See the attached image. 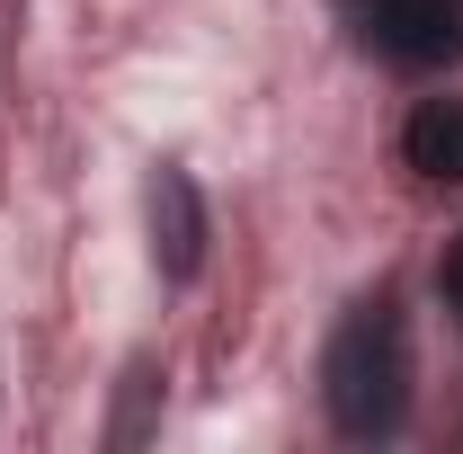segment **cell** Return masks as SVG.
<instances>
[{"label":"cell","mask_w":463,"mask_h":454,"mask_svg":"<svg viewBox=\"0 0 463 454\" xmlns=\"http://www.w3.org/2000/svg\"><path fill=\"white\" fill-rule=\"evenodd\" d=\"M152 259H161V277H196V259H205V205H196L187 170L152 178Z\"/></svg>","instance_id":"3"},{"label":"cell","mask_w":463,"mask_h":454,"mask_svg":"<svg viewBox=\"0 0 463 454\" xmlns=\"http://www.w3.org/2000/svg\"><path fill=\"white\" fill-rule=\"evenodd\" d=\"M356 36L402 71H446L463 62V0H347Z\"/></svg>","instance_id":"2"},{"label":"cell","mask_w":463,"mask_h":454,"mask_svg":"<svg viewBox=\"0 0 463 454\" xmlns=\"http://www.w3.org/2000/svg\"><path fill=\"white\" fill-rule=\"evenodd\" d=\"M321 401H330L339 437H392L402 428V410H410V330H402V303L392 294L356 303L339 330H330Z\"/></svg>","instance_id":"1"},{"label":"cell","mask_w":463,"mask_h":454,"mask_svg":"<svg viewBox=\"0 0 463 454\" xmlns=\"http://www.w3.org/2000/svg\"><path fill=\"white\" fill-rule=\"evenodd\" d=\"M446 303L463 312V241H455V259H446Z\"/></svg>","instance_id":"5"},{"label":"cell","mask_w":463,"mask_h":454,"mask_svg":"<svg viewBox=\"0 0 463 454\" xmlns=\"http://www.w3.org/2000/svg\"><path fill=\"white\" fill-rule=\"evenodd\" d=\"M402 152L419 178H437V187H463V99H419L402 125Z\"/></svg>","instance_id":"4"}]
</instances>
